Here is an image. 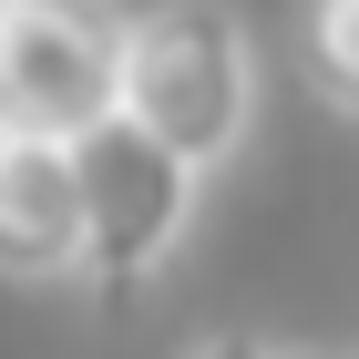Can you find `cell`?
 <instances>
[{"label": "cell", "mask_w": 359, "mask_h": 359, "mask_svg": "<svg viewBox=\"0 0 359 359\" xmlns=\"http://www.w3.org/2000/svg\"><path fill=\"white\" fill-rule=\"evenodd\" d=\"M113 113L175 165L216 175L257 134V41L236 0H154L113 41Z\"/></svg>", "instance_id": "1"}, {"label": "cell", "mask_w": 359, "mask_h": 359, "mask_svg": "<svg viewBox=\"0 0 359 359\" xmlns=\"http://www.w3.org/2000/svg\"><path fill=\"white\" fill-rule=\"evenodd\" d=\"M62 154H72V226H83L72 277H83L103 308H134L144 287L185 257L195 205H205V175L175 165L165 144H144L123 113H103V123L72 134Z\"/></svg>", "instance_id": "2"}, {"label": "cell", "mask_w": 359, "mask_h": 359, "mask_svg": "<svg viewBox=\"0 0 359 359\" xmlns=\"http://www.w3.org/2000/svg\"><path fill=\"white\" fill-rule=\"evenodd\" d=\"M113 0H0V134L72 144L113 113Z\"/></svg>", "instance_id": "3"}, {"label": "cell", "mask_w": 359, "mask_h": 359, "mask_svg": "<svg viewBox=\"0 0 359 359\" xmlns=\"http://www.w3.org/2000/svg\"><path fill=\"white\" fill-rule=\"evenodd\" d=\"M83 257L72 226V154L62 144H0V287H52Z\"/></svg>", "instance_id": "4"}, {"label": "cell", "mask_w": 359, "mask_h": 359, "mask_svg": "<svg viewBox=\"0 0 359 359\" xmlns=\"http://www.w3.org/2000/svg\"><path fill=\"white\" fill-rule=\"evenodd\" d=\"M298 72H308V93H318V113H339V123L359 113V0H308Z\"/></svg>", "instance_id": "5"}, {"label": "cell", "mask_w": 359, "mask_h": 359, "mask_svg": "<svg viewBox=\"0 0 359 359\" xmlns=\"http://www.w3.org/2000/svg\"><path fill=\"white\" fill-rule=\"evenodd\" d=\"M277 339H257V329H216V339H195L185 359H267Z\"/></svg>", "instance_id": "6"}, {"label": "cell", "mask_w": 359, "mask_h": 359, "mask_svg": "<svg viewBox=\"0 0 359 359\" xmlns=\"http://www.w3.org/2000/svg\"><path fill=\"white\" fill-rule=\"evenodd\" d=\"M267 359H329V349H267Z\"/></svg>", "instance_id": "7"}, {"label": "cell", "mask_w": 359, "mask_h": 359, "mask_svg": "<svg viewBox=\"0 0 359 359\" xmlns=\"http://www.w3.org/2000/svg\"><path fill=\"white\" fill-rule=\"evenodd\" d=\"M0 144H11V134H0Z\"/></svg>", "instance_id": "8"}]
</instances>
